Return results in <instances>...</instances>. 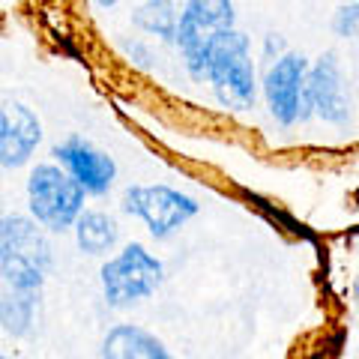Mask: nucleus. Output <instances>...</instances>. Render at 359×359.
I'll return each instance as SVG.
<instances>
[{
    "mask_svg": "<svg viewBox=\"0 0 359 359\" xmlns=\"http://www.w3.org/2000/svg\"><path fill=\"white\" fill-rule=\"evenodd\" d=\"M162 278L165 264L141 243L123 245L114 257L102 264V273H99L105 302L114 309H129L135 302L150 299L159 290Z\"/></svg>",
    "mask_w": 359,
    "mask_h": 359,
    "instance_id": "obj_5",
    "label": "nucleus"
},
{
    "mask_svg": "<svg viewBox=\"0 0 359 359\" xmlns=\"http://www.w3.org/2000/svg\"><path fill=\"white\" fill-rule=\"evenodd\" d=\"M102 359H174V356L153 332L135 327V323H117L102 339Z\"/></svg>",
    "mask_w": 359,
    "mask_h": 359,
    "instance_id": "obj_11",
    "label": "nucleus"
},
{
    "mask_svg": "<svg viewBox=\"0 0 359 359\" xmlns=\"http://www.w3.org/2000/svg\"><path fill=\"white\" fill-rule=\"evenodd\" d=\"M54 159L69 174L78 186L84 189V195H96L102 198L111 192L117 180V165L108 153H102L99 147H93L81 135H72L63 144L54 147Z\"/></svg>",
    "mask_w": 359,
    "mask_h": 359,
    "instance_id": "obj_9",
    "label": "nucleus"
},
{
    "mask_svg": "<svg viewBox=\"0 0 359 359\" xmlns=\"http://www.w3.org/2000/svg\"><path fill=\"white\" fill-rule=\"evenodd\" d=\"M0 359H6V356H4V353H0Z\"/></svg>",
    "mask_w": 359,
    "mask_h": 359,
    "instance_id": "obj_19",
    "label": "nucleus"
},
{
    "mask_svg": "<svg viewBox=\"0 0 359 359\" xmlns=\"http://www.w3.org/2000/svg\"><path fill=\"white\" fill-rule=\"evenodd\" d=\"M204 84H210L212 96H216V102L222 108H228V111L255 108L257 66L252 57V42L243 30L233 27L216 42V48H212L207 60Z\"/></svg>",
    "mask_w": 359,
    "mask_h": 359,
    "instance_id": "obj_2",
    "label": "nucleus"
},
{
    "mask_svg": "<svg viewBox=\"0 0 359 359\" xmlns=\"http://www.w3.org/2000/svg\"><path fill=\"white\" fill-rule=\"evenodd\" d=\"M332 30L339 33L344 39H353L359 36V4H347L335 13V21H332Z\"/></svg>",
    "mask_w": 359,
    "mask_h": 359,
    "instance_id": "obj_15",
    "label": "nucleus"
},
{
    "mask_svg": "<svg viewBox=\"0 0 359 359\" xmlns=\"http://www.w3.org/2000/svg\"><path fill=\"white\" fill-rule=\"evenodd\" d=\"M36 302L39 294H30V290H9L0 297V327L9 335H27L33 330V318H36Z\"/></svg>",
    "mask_w": 359,
    "mask_h": 359,
    "instance_id": "obj_14",
    "label": "nucleus"
},
{
    "mask_svg": "<svg viewBox=\"0 0 359 359\" xmlns=\"http://www.w3.org/2000/svg\"><path fill=\"white\" fill-rule=\"evenodd\" d=\"M6 219H9V212L4 210V198H0V231H4V224H6Z\"/></svg>",
    "mask_w": 359,
    "mask_h": 359,
    "instance_id": "obj_16",
    "label": "nucleus"
},
{
    "mask_svg": "<svg viewBox=\"0 0 359 359\" xmlns=\"http://www.w3.org/2000/svg\"><path fill=\"white\" fill-rule=\"evenodd\" d=\"M237 27V9L233 0H186L180 9V25L174 45L183 54L186 72L204 84L207 60L216 42Z\"/></svg>",
    "mask_w": 359,
    "mask_h": 359,
    "instance_id": "obj_3",
    "label": "nucleus"
},
{
    "mask_svg": "<svg viewBox=\"0 0 359 359\" xmlns=\"http://www.w3.org/2000/svg\"><path fill=\"white\" fill-rule=\"evenodd\" d=\"M306 105L309 117L330 123V126H344L351 120V96H347L341 63L332 51L320 54L314 63H309L306 75Z\"/></svg>",
    "mask_w": 359,
    "mask_h": 359,
    "instance_id": "obj_8",
    "label": "nucleus"
},
{
    "mask_svg": "<svg viewBox=\"0 0 359 359\" xmlns=\"http://www.w3.org/2000/svg\"><path fill=\"white\" fill-rule=\"evenodd\" d=\"M42 144V123L25 102H0V168H21Z\"/></svg>",
    "mask_w": 359,
    "mask_h": 359,
    "instance_id": "obj_10",
    "label": "nucleus"
},
{
    "mask_svg": "<svg viewBox=\"0 0 359 359\" xmlns=\"http://www.w3.org/2000/svg\"><path fill=\"white\" fill-rule=\"evenodd\" d=\"M72 231L78 249L87 255H108L120 240V228L114 216H108L102 210H84Z\"/></svg>",
    "mask_w": 359,
    "mask_h": 359,
    "instance_id": "obj_12",
    "label": "nucleus"
},
{
    "mask_svg": "<svg viewBox=\"0 0 359 359\" xmlns=\"http://www.w3.org/2000/svg\"><path fill=\"white\" fill-rule=\"evenodd\" d=\"M180 9L177 0H147L132 13V25L150 33V36H159L165 42L177 39V25H180Z\"/></svg>",
    "mask_w": 359,
    "mask_h": 359,
    "instance_id": "obj_13",
    "label": "nucleus"
},
{
    "mask_svg": "<svg viewBox=\"0 0 359 359\" xmlns=\"http://www.w3.org/2000/svg\"><path fill=\"white\" fill-rule=\"evenodd\" d=\"M123 210L132 219H138L150 231V237L168 240L198 216L201 204L192 195L180 192L174 186L153 183V186H129L123 192Z\"/></svg>",
    "mask_w": 359,
    "mask_h": 359,
    "instance_id": "obj_6",
    "label": "nucleus"
},
{
    "mask_svg": "<svg viewBox=\"0 0 359 359\" xmlns=\"http://www.w3.org/2000/svg\"><path fill=\"white\" fill-rule=\"evenodd\" d=\"M84 189L54 162H39L27 177V210L39 228L63 233L84 212Z\"/></svg>",
    "mask_w": 359,
    "mask_h": 359,
    "instance_id": "obj_4",
    "label": "nucleus"
},
{
    "mask_svg": "<svg viewBox=\"0 0 359 359\" xmlns=\"http://www.w3.org/2000/svg\"><path fill=\"white\" fill-rule=\"evenodd\" d=\"M306 75L309 60L299 51H285L278 60H273L264 72V99L273 117L282 129H290L297 123L309 120L306 105Z\"/></svg>",
    "mask_w": 359,
    "mask_h": 359,
    "instance_id": "obj_7",
    "label": "nucleus"
},
{
    "mask_svg": "<svg viewBox=\"0 0 359 359\" xmlns=\"http://www.w3.org/2000/svg\"><path fill=\"white\" fill-rule=\"evenodd\" d=\"M51 266V245L45 240V228L33 219L9 212L0 231V276L9 290L39 294Z\"/></svg>",
    "mask_w": 359,
    "mask_h": 359,
    "instance_id": "obj_1",
    "label": "nucleus"
},
{
    "mask_svg": "<svg viewBox=\"0 0 359 359\" xmlns=\"http://www.w3.org/2000/svg\"><path fill=\"white\" fill-rule=\"evenodd\" d=\"M96 4H99V6H117L120 0H96Z\"/></svg>",
    "mask_w": 359,
    "mask_h": 359,
    "instance_id": "obj_17",
    "label": "nucleus"
},
{
    "mask_svg": "<svg viewBox=\"0 0 359 359\" xmlns=\"http://www.w3.org/2000/svg\"><path fill=\"white\" fill-rule=\"evenodd\" d=\"M353 204H356V207H359V186H356V189H353Z\"/></svg>",
    "mask_w": 359,
    "mask_h": 359,
    "instance_id": "obj_18",
    "label": "nucleus"
}]
</instances>
